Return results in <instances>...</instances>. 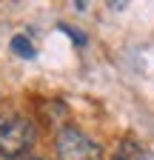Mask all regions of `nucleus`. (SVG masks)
Listing matches in <instances>:
<instances>
[{"label": "nucleus", "instance_id": "nucleus-2", "mask_svg": "<svg viewBox=\"0 0 154 160\" xmlns=\"http://www.w3.org/2000/svg\"><path fill=\"white\" fill-rule=\"evenodd\" d=\"M57 160H106L103 149L89 134H83L74 126H63L57 132Z\"/></svg>", "mask_w": 154, "mask_h": 160}, {"label": "nucleus", "instance_id": "nucleus-4", "mask_svg": "<svg viewBox=\"0 0 154 160\" xmlns=\"http://www.w3.org/2000/svg\"><path fill=\"white\" fill-rule=\"evenodd\" d=\"M12 52L17 57H23V60H34L37 57V49H34V43H31L26 34H14L12 37Z\"/></svg>", "mask_w": 154, "mask_h": 160}, {"label": "nucleus", "instance_id": "nucleus-6", "mask_svg": "<svg viewBox=\"0 0 154 160\" xmlns=\"http://www.w3.org/2000/svg\"><path fill=\"white\" fill-rule=\"evenodd\" d=\"M29 160H40V157H29Z\"/></svg>", "mask_w": 154, "mask_h": 160}, {"label": "nucleus", "instance_id": "nucleus-5", "mask_svg": "<svg viewBox=\"0 0 154 160\" xmlns=\"http://www.w3.org/2000/svg\"><path fill=\"white\" fill-rule=\"evenodd\" d=\"M60 29H63V32H66V34L74 40L77 46H83V43H86V34H83V32H77V29H69V26H60Z\"/></svg>", "mask_w": 154, "mask_h": 160}, {"label": "nucleus", "instance_id": "nucleus-3", "mask_svg": "<svg viewBox=\"0 0 154 160\" xmlns=\"http://www.w3.org/2000/svg\"><path fill=\"white\" fill-rule=\"evenodd\" d=\"M114 160H146V149H143L134 137H126L123 143L117 146V154H114Z\"/></svg>", "mask_w": 154, "mask_h": 160}, {"label": "nucleus", "instance_id": "nucleus-1", "mask_svg": "<svg viewBox=\"0 0 154 160\" xmlns=\"http://www.w3.org/2000/svg\"><path fill=\"white\" fill-rule=\"evenodd\" d=\"M37 129L29 117L23 114H9L0 120V157L6 160H17L23 157L31 146H34Z\"/></svg>", "mask_w": 154, "mask_h": 160}]
</instances>
